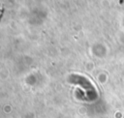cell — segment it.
I'll list each match as a JSON object with an SVG mask.
<instances>
[{
  "label": "cell",
  "mask_w": 124,
  "mask_h": 118,
  "mask_svg": "<svg viewBox=\"0 0 124 118\" xmlns=\"http://www.w3.org/2000/svg\"><path fill=\"white\" fill-rule=\"evenodd\" d=\"M4 13H5V8H4V6H2V7L0 8V20L2 19V16H3V15H4Z\"/></svg>",
  "instance_id": "6da1fadb"
}]
</instances>
